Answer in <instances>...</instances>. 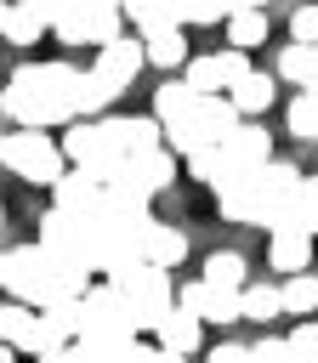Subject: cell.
Wrapping results in <instances>:
<instances>
[{
  "label": "cell",
  "mask_w": 318,
  "mask_h": 363,
  "mask_svg": "<svg viewBox=\"0 0 318 363\" xmlns=\"http://www.w3.org/2000/svg\"><path fill=\"white\" fill-rule=\"evenodd\" d=\"M80 91H85V68H74V62H23L0 91V113L17 130H57V125L80 119Z\"/></svg>",
  "instance_id": "cell-1"
},
{
  "label": "cell",
  "mask_w": 318,
  "mask_h": 363,
  "mask_svg": "<svg viewBox=\"0 0 318 363\" xmlns=\"http://www.w3.org/2000/svg\"><path fill=\"white\" fill-rule=\"evenodd\" d=\"M108 284L125 295L136 335H153V329H159V318L176 306V289H170L165 267H148V261H125V267H114V272H108Z\"/></svg>",
  "instance_id": "cell-2"
},
{
  "label": "cell",
  "mask_w": 318,
  "mask_h": 363,
  "mask_svg": "<svg viewBox=\"0 0 318 363\" xmlns=\"http://www.w3.org/2000/svg\"><path fill=\"white\" fill-rule=\"evenodd\" d=\"M0 164H6L11 176L34 182V187H57V176L68 170L62 147H57L45 130H11V136H6V147H0Z\"/></svg>",
  "instance_id": "cell-3"
},
{
  "label": "cell",
  "mask_w": 318,
  "mask_h": 363,
  "mask_svg": "<svg viewBox=\"0 0 318 363\" xmlns=\"http://www.w3.org/2000/svg\"><path fill=\"white\" fill-rule=\"evenodd\" d=\"M57 147H62V159H68L74 170H91L97 182H108V176L125 164V153L114 147V136H108L102 119H74V125H62Z\"/></svg>",
  "instance_id": "cell-4"
},
{
  "label": "cell",
  "mask_w": 318,
  "mask_h": 363,
  "mask_svg": "<svg viewBox=\"0 0 318 363\" xmlns=\"http://www.w3.org/2000/svg\"><path fill=\"white\" fill-rule=\"evenodd\" d=\"M51 34L62 45H108L125 34V11L119 6H102V0H68L62 17L51 23Z\"/></svg>",
  "instance_id": "cell-5"
},
{
  "label": "cell",
  "mask_w": 318,
  "mask_h": 363,
  "mask_svg": "<svg viewBox=\"0 0 318 363\" xmlns=\"http://www.w3.org/2000/svg\"><path fill=\"white\" fill-rule=\"evenodd\" d=\"M80 312H85V329H80V335H102V340H131V335H136L131 306H125V295H119L108 278L80 295Z\"/></svg>",
  "instance_id": "cell-6"
},
{
  "label": "cell",
  "mask_w": 318,
  "mask_h": 363,
  "mask_svg": "<svg viewBox=\"0 0 318 363\" xmlns=\"http://www.w3.org/2000/svg\"><path fill=\"white\" fill-rule=\"evenodd\" d=\"M216 147H221V176H216V182L244 176V170H261V164L273 159V136H267L256 119H238V125H233ZM216 182H210V187H216Z\"/></svg>",
  "instance_id": "cell-7"
},
{
  "label": "cell",
  "mask_w": 318,
  "mask_h": 363,
  "mask_svg": "<svg viewBox=\"0 0 318 363\" xmlns=\"http://www.w3.org/2000/svg\"><path fill=\"white\" fill-rule=\"evenodd\" d=\"M148 57H142V34H119V40H108V45H97V62H91V79L108 91V96H119L131 79H136V68H142Z\"/></svg>",
  "instance_id": "cell-8"
},
{
  "label": "cell",
  "mask_w": 318,
  "mask_h": 363,
  "mask_svg": "<svg viewBox=\"0 0 318 363\" xmlns=\"http://www.w3.org/2000/svg\"><path fill=\"white\" fill-rule=\"evenodd\" d=\"M238 125V108L227 102V96H199V108H193V119H187V130L176 136V153L187 159L193 147H216L227 130Z\"/></svg>",
  "instance_id": "cell-9"
},
{
  "label": "cell",
  "mask_w": 318,
  "mask_h": 363,
  "mask_svg": "<svg viewBox=\"0 0 318 363\" xmlns=\"http://www.w3.org/2000/svg\"><path fill=\"white\" fill-rule=\"evenodd\" d=\"M40 250H51V255H74V261H85L91 267V216H74V210H45L40 216Z\"/></svg>",
  "instance_id": "cell-10"
},
{
  "label": "cell",
  "mask_w": 318,
  "mask_h": 363,
  "mask_svg": "<svg viewBox=\"0 0 318 363\" xmlns=\"http://www.w3.org/2000/svg\"><path fill=\"white\" fill-rule=\"evenodd\" d=\"M176 306H187L199 323H244V306H238V289H216V284H204V278H193V284H182V295H176Z\"/></svg>",
  "instance_id": "cell-11"
},
{
  "label": "cell",
  "mask_w": 318,
  "mask_h": 363,
  "mask_svg": "<svg viewBox=\"0 0 318 363\" xmlns=\"http://www.w3.org/2000/svg\"><path fill=\"white\" fill-rule=\"evenodd\" d=\"M193 108H199V91H193L187 79H165V85L153 91V119H159V130H165V142H170V147H176V136L187 130Z\"/></svg>",
  "instance_id": "cell-12"
},
{
  "label": "cell",
  "mask_w": 318,
  "mask_h": 363,
  "mask_svg": "<svg viewBox=\"0 0 318 363\" xmlns=\"http://www.w3.org/2000/svg\"><path fill=\"white\" fill-rule=\"evenodd\" d=\"M40 261L45 250L40 244H17V250H0V289L11 301H34V284H40Z\"/></svg>",
  "instance_id": "cell-13"
},
{
  "label": "cell",
  "mask_w": 318,
  "mask_h": 363,
  "mask_svg": "<svg viewBox=\"0 0 318 363\" xmlns=\"http://www.w3.org/2000/svg\"><path fill=\"white\" fill-rule=\"evenodd\" d=\"M102 125H108V136H114V147H119L125 159L165 147V130H159V119H153V113H142V119H119V113H102Z\"/></svg>",
  "instance_id": "cell-14"
},
{
  "label": "cell",
  "mask_w": 318,
  "mask_h": 363,
  "mask_svg": "<svg viewBox=\"0 0 318 363\" xmlns=\"http://www.w3.org/2000/svg\"><path fill=\"white\" fill-rule=\"evenodd\" d=\"M216 210H221L227 221H250V227H256V216H261V187H256V170L216 182Z\"/></svg>",
  "instance_id": "cell-15"
},
{
  "label": "cell",
  "mask_w": 318,
  "mask_h": 363,
  "mask_svg": "<svg viewBox=\"0 0 318 363\" xmlns=\"http://www.w3.org/2000/svg\"><path fill=\"white\" fill-rule=\"evenodd\" d=\"M51 199H57V210H74V216H91L97 204H102V182L91 176V170H62L57 176V187H51Z\"/></svg>",
  "instance_id": "cell-16"
},
{
  "label": "cell",
  "mask_w": 318,
  "mask_h": 363,
  "mask_svg": "<svg viewBox=\"0 0 318 363\" xmlns=\"http://www.w3.org/2000/svg\"><path fill=\"white\" fill-rule=\"evenodd\" d=\"M153 340H159L165 352H176V357H193V352H199V340H204V323H199L187 306H170V312L159 318Z\"/></svg>",
  "instance_id": "cell-17"
},
{
  "label": "cell",
  "mask_w": 318,
  "mask_h": 363,
  "mask_svg": "<svg viewBox=\"0 0 318 363\" xmlns=\"http://www.w3.org/2000/svg\"><path fill=\"white\" fill-rule=\"evenodd\" d=\"M267 261H273V272H307V261H312V233L278 227V233L267 238Z\"/></svg>",
  "instance_id": "cell-18"
},
{
  "label": "cell",
  "mask_w": 318,
  "mask_h": 363,
  "mask_svg": "<svg viewBox=\"0 0 318 363\" xmlns=\"http://www.w3.org/2000/svg\"><path fill=\"white\" fill-rule=\"evenodd\" d=\"M273 96H278V79L273 74H261V68H250L233 91H227V102L238 108V119H256V113H267L273 108Z\"/></svg>",
  "instance_id": "cell-19"
},
{
  "label": "cell",
  "mask_w": 318,
  "mask_h": 363,
  "mask_svg": "<svg viewBox=\"0 0 318 363\" xmlns=\"http://www.w3.org/2000/svg\"><path fill=\"white\" fill-rule=\"evenodd\" d=\"M125 23L136 34H159V28H182V0H125L119 6Z\"/></svg>",
  "instance_id": "cell-20"
},
{
  "label": "cell",
  "mask_w": 318,
  "mask_h": 363,
  "mask_svg": "<svg viewBox=\"0 0 318 363\" xmlns=\"http://www.w3.org/2000/svg\"><path fill=\"white\" fill-rule=\"evenodd\" d=\"M131 170H136V182L148 187V193H165L170 182H176V153L170 147H153V153H136V159H125Z\"/></svg>",
  "instance_id": "cell-21"
},
{
  "label": "cell",
  "mask_w": 318,
  "mask_h": 363,
  "mask_svg": "<svg viewBox=\"0 0 318 363\" xmlns=\"http://www.w3.org/2000/svg\"><path fill=\"white\" fill-rule=\"evenodd\" d=\"M182 255H187V233L182 227H165V221H153V233H148V267H182Z\"/></svg>",
  "instance_id": "cell-22"
},
{
  "label": "cell",
  "mask_w": 318,
  "mask_h": 363,
  "mask_svg": "<svg viewBox=\"0 0 318 363\" xmlns=\"http://www.w3.org/2000/svg\"><path fill=\"white\" fill-rule=\"evenodd\" d=\"M278 301H284L290 318H312L318 312V272H290L278 284Z\"/></svg>",
  "instance_id": "cell-23"
},
{
  "label": "cell",
  "mask_w": 318,
  "mask_h": 363,
  "mask_svg": "<svg viewBox=\"0 0 318 363\" xmlns=\"http://www.w3.org/2000/svg\"><path fill=\"white\" fill-rule=\"evenodd\" d=\"M142 57H148L153 68H182V62H187V40H182V28L142 34Z\"/></svg>",
  "instance_id": "cell-24"
},
{
  "label": "cell",
  "mask_w": 318,
  "mask_h": 363,
  "mask_svg": "<svg viewBox=\"0 0 318 363\" xmlns=\"http://www.w3.org/2000/svg\"><path fill=\"white\" fill-rule=\"evenodd\" d=\"M182 79L199 91V96H227V74H221V57H187L182 62Z\"/></svg>",
  "instance_id": "cell-25"
},
{
  "label": "cell",
  "mask_w": 318,
  "mask_h": 363,
  "mask_svg": "<svg viewBox=\"0 0 318 363\" xmlns=\"http://www.w3.org/2000/svg\"><path fill=\"white\" fill-rule=\"evenodd\" d=\"M238 306H244V323H273V318H284L278 284H244V289H238Z\"/></svg>",
  "instance_id": "cell-26"
},
{
  "label": "cell",
  "mask_w": 318,
  "mask_h": 363,
  "mask_svg": "<svg viewBox=\"0 0 318 363\" xmlns=\"http://www.w3.org/2000/svg\"><path fill=\"white\" fill-rule=\"evenodd\" d=\"M267 40V11L261 6H244V11H227V45H238V51H250V45H261Z\"/></svg>",
  "instance_id": "cell-27"
},
{
  "label": "cell",
  "mask_w": 318,
  "mask_h": 363,
  "mask_svg": "<svg viewBox=\"0 0 318 363\" xmlns=\"http://www.w3.org/2000/svg\"><path fill=\"white\" fill-rule=\"evenodd\" d=\"M284 119H290V136L295 142H318V91H295Z\"/></svg>",
  "instance_id": "cell-28"
},
{
  "label": "cell",
  "mask_w": 318,
  "mask_h": 363,
  "mask_svg": "<svg viewBox=\"0 0 318 363\" xmlns=\"http://www.w3.org/2000/svg\"><path fill=\"white\" fill-rule=\"evenodd\" d=\"M204 284H216V289H244V255H238V250H216V255L204 261Z\"/></svg>",
  "instance_id": "cell-29"
},
{
  "label": "cell",
  "mask_w": 318,
  "mask_h": 363,
  "mask_svg": "<svg viewBox=\"0 0 318 363\" xmlns=\"http://www.w3.org/2000/svg\"><path fill=\"white\" fill-rule=\"evenodd\" d=\"M28 329H34V306H28V301H0V340L23 352Z\"/></svg>",
  "instance_id": "cell-30"
},
{
  "label": "cell",
  "mask_w": 318,
  "mask_h": 363,
  "mask_svg": "<svg viewBox=\"0 0 318 363\" xmlns=\"http://www.w3.org/2000/svg\"><path fill=\"white\" fill-rule=\"evenodd\" d=\"M40 34H45V23H40V17L28 11V6H17V0H11V11H6V28H0V40H11V45H34Z\"/></svg>",
  "instance_id": "cell-31"
},
{
  "label": "cell",
  "mask_w": 318,
  "mask_h": 363,
  "mask_svg": "<svg viewBox=\"0 0 318 363\" xmlns=\"http://www.w3.org/2000/svg\"><path fill=\"white\" fill-rule=\"evenodd\" d=\"M290 227H301V233H318V176H307V182H301V193H295V216H290Z\"/></svg>",
  "instance_id": "cell-32"
},
{
  "label": "cell",
  "mask_w": 318,
  "mask_h": 363,
  "mask_svg": "<svg viewBox=\"0 0 318 363\" xmlns=\"http://www.w3.org/2000/svg\"><path fill=\"white\" fill-rule=\"evenodd\" d=\"M284 346H290V357H307V363H318V318H301V323L284 335Z\"/></svg>",
  "instance_id": "cell-33"
},
{
  "label": "cell",
  "mask_w": 318,
  "mask_h": 363,
  "mask_svg": "<svg viewBox=\"0 0 318 363\" xmlns=\"http://www.w3.org/2000/svg\"><path fill=\"white\" fill-rule=\"evenodd\" d=\"M301 74H307V45H284L278 51V62H273V79H284V85H301Z\"/></svg>",
  "instance_id": "cell-34"
},
{
  "label": "cell",
  "mask_w": 318,
  "mask_h": 363,
  "mask_svg": "<svg viewBox=\"0 0 318 363\" xmlns=\"http://www.w3.org/2000/svg\"><path fill=\"white\" fill-rule=\"evenodd\" d=\"M187 176L193 182H216L221 176V147H193L187 153Z\"/></svg>",
  "instance_id": "cell-35"
},
{
  "label": "cell",
  "mask_w": 318,
  "mask_h": 363,
  "mask_svg": "<svg viewBox=\"0 0 318 363\" xmlns=\"http://www.w3.org/2000/svg\"><path fill=\"white\" fill-rule=\"evenodd\" d=\"M227 11L216 6V0H182V28H210V23H221Z\"/></svg>",
  "instance_id": "cell-36"
},
{
  "label": "cell",
  "mask_w": 318,
  "mask_h": 363,
  "mask_svg": "<svg viewBox=\"0 0 318 363\" xmlns=\"http://www.w3.org/2000/svg\"><path fill=\"white\" fill-rule=\"evenodd\" d=\"M290 40H295V45H318V6H301V11L290 17Z\"/></svg>",
  "instance_id": "cell-37"
},
{
  "label": "cell",
  "mask_w": 318,
  "mask_h": 363,
  "mask_svg": "<svg viewBox=\"0 0 318 363\" xmlns=\"http://www.w3.org/2000/svg\"><path fill=\"white\" fill-rule=\"evenodd\" d=\"M250 357L256 363H290V346H284V335H267V340L250 346Z\"/></svg>",
  "instance_id": "cell-38"
},
{
  "label": "cell",
  "mask_w": 318,
  "mask_h": 363,
  "mask_svg": "<svg viewBox=\"0 0 318 363\" xmlns=\"http://www.w3.org/2000/svg\"><path fill=\"white\" fill-rule=\"evenodd\" d=\"M204 363H256V357H250V346L221 340V346H210V357H204Z\"/></svg>",
  "instance_id": "cell-39"
},
{
  "label": "cell",
  "mask_w": 318,
  "mask_h": 363,
  "mask_svg": "<svg viewBox=\"0 0 318 363\" xmlns=\"http://www.w3.org/2000/svg\"><path fill=\"white\" fill-rule=\"evenodd\" d=\"M17 6H28V11H34V17H40L45 28H51V23L62 17V6H68V0H17Z\"/></svg>",
  "instance_id": "cell-40"
},
{
  "label": "cell",
  "mask_w": 318,
  "mask_h": 363,
  "mask_svg": "<svg viewBox=\"0 0 318 363\" xmlns=\"http://www.w3.org/2000/svg\"><path fill=\"white\" fill-rule=\"evenodd\" d=\"M34 363H80V352H74V346H51V352H40Z\"/></svg>",
  "instance_id": "cell-41"
},
{
  "label": "cell",
  "mask_w": 318,
  "mask_h": 363,
  "mask_svg": "<svg viewBox=\"0 0 318 363\" xmlns=\"http://www.w3.org/2000/svg\"><path fill=\"white\" fill-rule=\"evenodd\" d=\"M301 91H318V45H307V74H301Z\"/></svg>",
  "instance_id": "cell-42"
},
{
  "label": "cell",
  "mask_w": 318,
  "mask_h": 363,
  "mask_svg": "<svg viewBox=\"0 0 318 363\" xmlns=\"http://www.w3.org/2000/svg\"><path fill=\"white\" fill-rule=\"evenodd\" d=\"M142 363H187V357H176V352H165V346H148V357Z\"/></svg>",
  "instance_id": "cell-43"
},
{
  "label": "cell",
  "mask_w": 318,
  "mask_h": 363,
  "mask_svg": "<svg viewBox=\"0 0 318 363\" xmlns=\"http://www.w3.org/2000/svg\"><path fill=\"white\" fill-rule=\"evenodd\" d=\"M0 363H17V346H6V340H0Z\"/></svg>",
  "instance_id": "cell-44"
},
{
  "label": "cell",
  "mask_w": 318,
  "mask_h": 363,
  "mask_svg": "<svg viewBox=\"0 0 318 363\" xmlns=\"http://www.w3.org/2000/svg\"><path fill=\"white\" fill-rule=\"evenodd\" d=\"M216 6H221V11H244L250 0H216Z\"/></svg>",
  "instance_id": "cell-45"
},
{
  "label": "cell",
  "mask_w": 318,
  "mask_h": 363,
  "mask_svg": "<svg viewBox=\"0 0 318 363\" xmlns=\"http://www.w3.org/2000/svg\"><path fill=\"white\" fill-rule=\"evenodd\" d=\"M6 11H11V0H0V28H6Z\"/></svg>",
  "instance_id": "cell-46"
},
{
  "label": "cell",
  "mask_w": 318,
  "mask_h": 363,
  "mask_svg": "<svg viewBox=\"0 0 318 363\" xmlns=\"http://www.w3.org/2000/svg\"><path fill=\"white\" fill-rule=\"evenodd\" d=\"M290 363H307V357H290Z\"/></svg>",
  "instance_id": "cell-47"
},
{
  "label": "cell",
  "mask_w": 318,
  "mask_h": 363,
  "mask_svg": "<svg viewBox=\"0 0 318 363\" xmlns=\"http://www.w3.org/2000/svg\"><path fill=\"white\" fill-rule=\"evenodd\" d=\"M250 6H267V0H250Z\"/></svg>",
  "instance_id": "cell-48"
},
{
  "label": "cell",
  "mask_w": 318,
  "mask_h": 363,
  "mask_svg": "<svg viewBox=\"0 0 318 363\" xmlns=\"http://www.w3.org/2000/svg\"><path fill=\"white\" fill-rule=\"evenodd\" d=\"M0 147H6V136H0Z\"/></svg>",
  "instance_id": "cell-49"
},
{
  "label": "cell",
  "mask_w": 318,
  "mask_h": 363,
  "mask_svg": "<svg viewBox=\"0 0 318 363\" xmlns=\"http://www.w3.org/2000/svg\"><path fill=\"white\" fill-rule=\"evenodd\" d=\"M0 221H6V210H0Z\"/></svg>",
  "instance_id": "cell-50"
}]
</instances>
